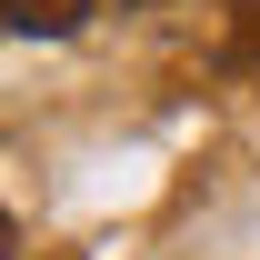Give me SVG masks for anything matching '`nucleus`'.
I'll list each match as a JSON object with an SVG mask.
<instances>
[{
  "label": "nucleus",
  "instance_id": "3",
  "mask_svg": "<svg viewBox=\"0 0 260 260\" xmlns=\"http://www.w3.org/2000/svg\"><path fill=\"white\" fill-rule=\"evenodd\" d=\"M0 260H10V210H0Z\"/></svg>",
  "mask_w": 260,
  "mask_h": 260
},
{
  "label": "nucleus",
  "instance_id": "2",
  "mask_svg": "<svg viewBox=\"0 0 260 260\" xmlns=\"http://www.w3.org/2000/svg\"><path fill=\"white\" fill-rule=\"evenodd\" d=\"M220 60H230V70H260V0H230V30H220Z\"/></svg>",
  "mask_w": 260,
  "mask_h": 260
},
{
  "label": "nucleus",
  "instance_id": "1",
  "mask_svg": "<svg viewBox=\"0 0 260 260\" xmlns=\"http://www.w3.org/2000/svg\"><path fill=\"white\" fill-rule=\"evenodd\" d=\"M0 20L30 30V40H70L80 20H90V0H0Z\"/></svg>",
  "mask_w": 260,
  "mask_h": 260
}]
</instances>
